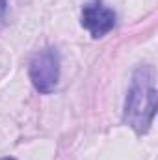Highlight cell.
<instances>
[{
  "label": "cell",
  "mask_w": 158,
  "mask_h": 160,
  "mask_svg": "<svg viewBox=\"0 0 158 160\" xmlns=\"http://www.w3.org/2000/svg\"><path fill=\"white\" fill-rule=\"evenodd\" d=\"M30 80L39 93H52L60 78V52L47 47L34 54L30 62Z\"/></svg>",
  "instance_id": "7a4b0ae2"
},
{
  "label": "cell",
  "mask_w": 158,
  "mask_h": 160,
  "mask_svg": "<svg viewBox=\"0 0 158 160\" xmlns=\"http://www.w3.org/2000/svg\"><path fill=\"white\" fill-rule=\"evenodd\" d=\"M6 6H7V2H6V0H0V19H2L4 13H6Z\"/></svg>",
  "instance_id": "277c9868"
},
{
  "label": "cell",
  "mask_w": 158,
  "mask_h": 160,
  "mask_svg": "<svg viewBox=\"0 0 158 160\" xmlns=\"http://www.w3.org/2000/svg\"><path fill=\"white\" fill-rule=\"evenodd\" d=\"M116 11L108 8L102 0H91L82 8V26L95 39L112 32L116 26Z\"/></svg>",
  "instance_id": "3957f363"
},
{
  "label": "cell",
  "mask_w": 158,
  "mask_h": 160,
  "mask_svg": "<svg viewBox=\"0 0 158 160\" xmlns=\"http://www.w3.org/2000/svg\"><path fill=\"white\" fill-rule=\"evenodd\" d=\"M0 160H15V158H9V157H6V158H0Z\"/></svg>",
  "instance_id": "5b68a950"
},
{
  "label": "cell",
  "mask_w": 158,
  "mask_h": 160,
  "mask_svg": "<svg viewBox=\"0 0 158 160\" xmlns=\"http://www.w3.org/2000/svg\"><path fill=\"white\" fill-rule=\"evenodd\" d=\"M156 116V84L155 69L151 65H140L130 80V88L125 99L123 121L138 136L149 132Z\"/></svg>",
  "instance_id": "6da1fadb"
}]
</instances>
